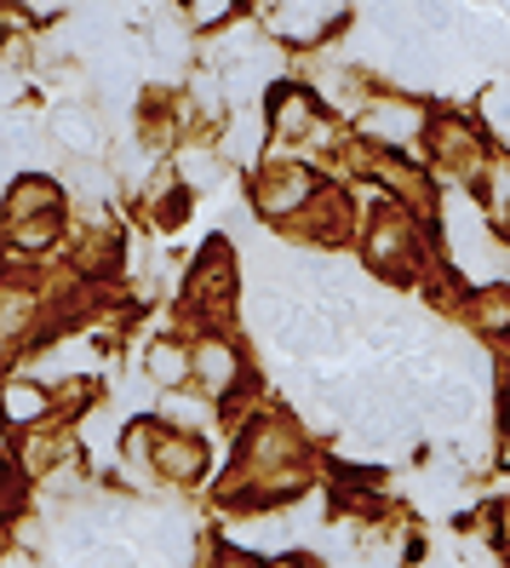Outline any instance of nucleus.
Returning a JSON list of instances; mask_svg holds the SVG:
<instances>
[{
    "label": "nucleus",
    "mask_w": 510,
    "mask_h": 568,
    "mask_svg": "<svg viewBox=\"0 0 510 568\" xmlns=\"http://www.w3.org/2000/svg\"><path fill=\"white\" fill-rule=\"evenodd\" d=\"M207 568H264V562H258V551H242V546H218V551H207Z\"/></svg>",
    "instance_id": "nucleus-15"
},
{
    "label": "nucleus",
    "mask_w": 510,
    "mask_h": 568,
    "mask_svg": "<svg viewBox=\"0 0 510 568\" xmlns=\"http://www.w3.org/2000/svg\"><path fill=\"white\" fill-rule=\"evenodd\" d=\"M361 258H367V271L373 276H390V282H407L419 271V258H425V230L407 219V207L396 202H379L361 230Z\"/></svg>",
    "instance_id": "nucleus-1"
},
{
    "label": "nucleus",
    "mask_w": 510,
    "mask_h": 568,
    "mask_svg": "<svg viewBox=\"0 0 510 568\" xmlns=\"http://www.w3.org/2000/svg\"><path fill=\"white\" fill-rule=\"evenodd\" d=\"M52 132L70 155H104V121H98V110H86V104H63L52 115Z\"/></svg>",
    "instance_id": "nucleus-10"
},
{
    "label": "nucleus",
    "mask_w": 510,
    "mask_h": 568,
    "mask_svg": "<svg viewBox=\"0 0 510 568\" xmlns=\"http://www.w3.org/2000/svg\"><path fill=\"white\" fill-rule=\"evenodd\" d=\"M58 414L52 403V385H41L35 374H12V379H0V419H7L12 430H35Z\"/></svg>",
    "instance_id": "nucleus-7"
},
{
    "label": "nucleus",
    "mask_w": 510,
    "mask_h": 568,
    "mask_svg": "<svg viewBox=\"0 0 510 568\" xmlns=\"http://www.w3.org/2000/svg\"><path fill=\"white\" fill-rule=\"evenodd\" d=\"M425 110L414 104V98H396V92H385V98H367L361 104V132L373 144H414V139H425Z\"/></svg>",
    "instance_id": "nucleus-6"
},
{
    "label": "nucleus",
    "mask_w": 510,
    "mask_h": 568,
    "mask_svg": "<svg viewBox=\"0 0 510 568\" xmlns=\"http://www.w3.org/2000/svg\"><path fill=\"white\" fill-rule=\"evenodd\" d=\"M470 316L482 333H510V287H482L470 298Z\"/></svg>",
    "instance_id": "nucleus-14"
},
{
    "label": "nucleus",
    "mask_w": 510,
    "mask_h": 568,
    "mask_svg": "<svg viewBox=\"0 0 510 568\" xmlns=\"http://www.w3.org/2000/svg\"><path fill=\"white\" fill-rule=\"evenodd\" d=\"M430 155L448 166V173H476L482 166V139L465 121H436L430 126Z\"/></svg>",
    "instance_id": "nucleus-9"
},
{
    "label": "nucleus",
    "mask_w": 510,
    "mask_h": 568,
    "mask_svg": "<svg viewBox=\"0 0 510 568\" xmlns=\"http://www.w3.org/2000/svg\"><path fill=\"white\" fill-rule=\"evenodd\" d=\"M235 258H230V247H207L195 258V271H190V287H184V298H190V311H201L213 327L235 311Z\"/></svg>",
    "instance_id": "nucleus-5"
},
{
    "label": "nucleus",
    "mask_w": 510,
    "mask_h": 568,
    "mask_svg": "<svg viewBox=\"0 0 510 568\" xmlns=\"http://www.w3.org/2000/svg\"><path fill=\"white\" fill-rule=\"evenodd\" d=\"M41 213H63V190H58L52 179H41V173L12 179L7 202H0V230H7V224H23V219H41Z\"/></svg>",
    "instance_id": "nucleus-8"
},
{
    "label": "nucleus",
    "mask_w": 510,
    "mask_h": 568,
    "mask_svg": "<svg viewBox=\"0 0 510 568\" xmlns=\"http://www.w3.org/2000/svg\"><path fill=\"white\" fill-rule=\"evenodd\" d=\"M316 190H322V179L298 155H276V161H264L258 179H253V207L269 224H293L304 207H310Z\"/></svg>",
    "instance_id": "nucleus-2"
},
{
    "label": "nucleus",
    "mask_w": 510,
    "mask_h": 568,
    "mask_svg": "<svg viewBox=\"0 0 510 568\" xmlns=\"http://www.w3.org/2000/svg\"><path fill=\"white\" fill-rule=\"evenodd\" d=\"M190 379L201 385V396H213V403L235 396V390L247 385V356H242V345L224 339L218 327H207V333L190 345Z\"/></svg>",
    "instance_id": "nucleus-3"
},
{
    "label": "nucleus",
    "mask_w": 510,
    "mask_h": 568,
    "mask_svg": "<svg viewBox=\"0 0 510 568\" xmlns=\"http://www.w3.org/2000/svg\"><path fill=\"white\" fill-rule=\"evenodd\" d=\"M63 454H70V437H63V430H52V419H47V425H35V430H23V443H18V471L41 483V477L58 471Z\"/></svg>",
    "instance_id": "nucleus-11"
},
{
    "label": "nucleus",
    "mask_w": 510,
    "mask_h": 568,
    "mask_svg": "<svg viewBox=\"0 0 510 568\" xmlns=\"http://www.w3.org/2000/svg\"><path fill=\"white\" fill-rule=\"evenodd\" d=\"M190 29H201V36H213V29L235 23L242 18V0H184V12H178Z\"/></svg>",
    "instance_id": "nucleus-13"
},
{
    "label": "nucleus",
    "mask_w": 510,
    "mask_h": 568,
    "mask_svg": "<svg viewBox=\"0 0 510 568\" xmlns=\"http://www.w3.org/2000/svg\"><path fill=\"white\" fill-rule=\"evenodd\" d=\"M144 379L155 390H184L190 385V345L184 339H150L144 345Z\"/></svg>",
    "instance_id": "nucleus-12"
},
{
    "label": "nucleus",
    "mask_w": 510,
    "mask_h": 568,
    "mask_svg": "<svg viewBox=\"0 0 510 568\" xmlns=\"http://www.w3.org/2000/svg\"><path fill=\"white\" fill-rule=\"evenodd\" d=\"M150 477L161 483H195L207 477V443L195 430H178V425H155L150 419Z\"/></svg>",
    "instance_id": "nucleus-4"
},
{
    "label": "nucleus",
    "mask_w": 510,
    "mask_h": 568,
    "mask_svg": "<svg viewBox=\"0 0 510 568\" xmlns=\"http://www.w3.org/2000/svg\"><path fill=\"white\" fill-rule=\"evenodd\" d=\"M0 534H7V528H0Z\"/></svg>",
    "instance_id": "nucleus-17"
},
{
    "label": "nucleus",
    "mask_w": 510,
    "mask_h": 568,
    "mask_svg": "<svg viewBox=\"0 0 510 568\" xmlns=\"http://www.w3.org/2000/svg\"><path fill=\"white\" fill-rule=\"evenodd\" d=\"M264 568H316V562L304 557V551H276V557H269Z\"/></svg>",
    "instance_id": "nucleus-16"
}]
</instances>
